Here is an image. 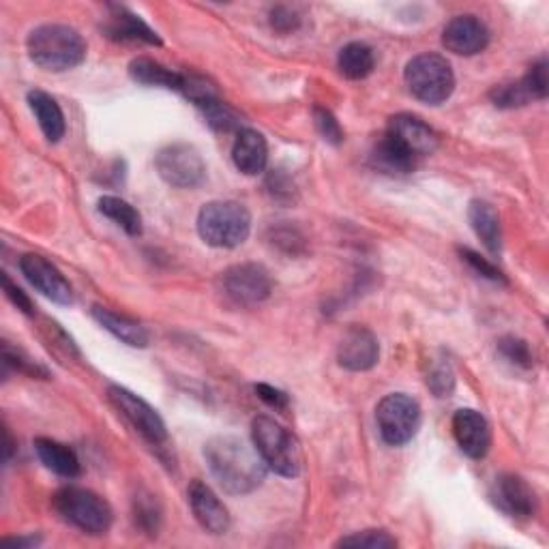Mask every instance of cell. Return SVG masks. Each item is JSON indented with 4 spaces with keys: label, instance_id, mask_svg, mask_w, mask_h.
<instances>
[{
    "label": "cell",
    "instance_id": "1",
    "mask_svg": "<svg viewBox=\"0 0 549 549\" xmlns=\"http://www.w3.org/2000/svg\"><path fill=\"white\" fill-rule=\"evenodd\" d=\"M213 477L228 494L243 496L254 492L266 477V466L256 444L239 436H215L204 447Z\"/></svg>",
    "mask_w": 549,
    "mask_h": 549
},
{
    "label": "cell",
    "instance_id": "2",
    "mask_svg": "<svg viewBox=\"0 0 549 549\" xmlns=\"http://www.w3.org/2000/svg\"><path fill=\"white\" fill-rule=\"evenodd\" d=\"M26 50L37 67L61 73L84 63L86 41L71 26L43 24L28 35Z\"/></svg>",
    "mask_w": 549,
    "mask_h": 549
},
{
    "label": "cell",
    "instance_id": "3",
    "mask_svg": "<svg viewBox=\"0 0 549 549\" xmlns=\"http://www.w3.org/2000/svg\"><path fill=\"white\" fill-rule=\"evenodd\" d=\"M251 232V215L247 206L234 200H215L202 206L198 215L200 239L219 249L239 247Z\"/></svg>",
    "mask_w": 549,
    "mask_h": 549
},
{
    "label": "cell",
    "instance_id": "4",
    "mask_svg": "<svg viewBox=\"0 0 549 549\" xmlns=\"http://www.w3.org/2000/svg\"><path fill=\"white\" fill-rule=\"evenodd\" d=\"M251 438H254L266 466L281 477H299L303 470L301 444L284 425H279L271 417H256L251 423Z\"/></svg>",
    "mask_w": 549,
    "mask_h": 549
},
{
    "label": "cell",
    "instance_id": "5",
    "mask_svg": "<svg viewBox=\"0 0 549 549\" xmlns=\"http://www.w3.org/2000/svg\"><path fill=\"white\" fill-rule=\"evenodd\" d=\"M54 507L65 522L88 534H106L112 528L114 513L108 500L84 487H65L54 496Z\"/></svg>",
    "mask_w": 549,
    "mask_h": 549
},
{
    "label": "cell",
    "instance_id": "6",
    "mask_svg": "<svg viewBox=\"0 0 549 549\" xmlns=\"http://www.w3.org/2000/svg\"><path fill=\"white\" fill-rule=\"evenodd\" d=\"M406 84L410 93L429 106H440L455 91V73L447 58L440 54H419L406 67Z\"/></svg>",
    "mask_w": 549,
    "mask_h": 549
},
{
    "label": "cell",
    "instance_id": "7",
    "mask_svg": "<svg viewBox=\"0 0 549 549\" xmlns=\"http://www.w3.org/2000/svg\"><path fill=\"white\" fill-rule=\"evenodd\" d=\"M376 423L382 440L391 447H404L421 427V406L406 393H391L376 408Z\"/></svg>",
    "mask_w": 549,
    "mask_h": 549
},
{
    "label": "cell",
    "instance_id": "8",
    "mask_svg": "<svg viewBox=\"0 0 549 549\" xmlns=\"http://www.w3.org/2000/svg\"><path fill=\"white\" fill-rule=\"evenodd\" d=\"M155 168L163 181L178 189H194L206 178V166L200 153L185 142L161 148L155 157Z\"/></svg>",
    "mask_w": 549,
    "mask_h": 549
},
{
    "label": "cell",
    "instance_id": "9",
    "mask_svg": "<svg viewBox=\"0 0 549 549\" xmlns=\"http://www.w3.org/2000/svg\"><path fill=\"white\" fill-rule=\"evenodd\" d=\"M221 290L232 303L251 307L269 299L273 292V279L262 264H234L221 273Z\"/></svg>",
    "mask_w": 549,
    "mask_h": 549
},
{
    "label": "cell",
    "instance_id": "10",
    "mask_svg": "<svg viewBox=\"0 0 549 549\" xmlns=\"http://www.w3.org/2000/svg\"><path fill=\"white\" fill-rule=\"evenodd\" d=\"M110 402L116 406V410L123 414V417L131 423V427L151 444H161L166 442L168 432H166V423L157 414L153 406H148L142 397L136 393H131L123 387H110L108 389Z\"/></svg>",
    "mask_w": 549,
    "mask_h": 549
},
{
    "label": "cell",
    "instance_id": "11",
    "mask_svg": "<svg viewBox=\"0 0 549 549\" xmlns=\"http://www.w3.org/2000/svg\"><path fill=\"white\" fill-rule=\"evenodd\" d=\"M380 359L376 335L365 326H350L337 346V361L348 372H367Z\"/></svg>",
    "mask_w": 549,
    "mask_h": 549
},
{
    "label": "cell",
    "instance_id": "12",
    "mask_svg": "<svg viewBox=\"0 0 549 549\" xmlns=\"http://www.w3.org/2000/svg\"><path fill=\"white\" fill-rule=\"evenodd\" d=\"M20 269L24 277L31 281L43 296H48V299H52L58 305L73 303V290L69 286V281L52 262H48L43 256H37V254L22 256Z\"/></svg>",
    "mask_w": 549,
    "mask_h": 549
},
{
    "label": "cell",
    "instance_id": "13",
    "mask_svg": "<svg viewBox=\"0 0 549 549\" xmlns=\"http://www.w3.org/2000/svg\"><path fill=\"white\" fill-rule=\"evenodd\" d=\"M492 502L513 519H530L537 513V496L532 487L517 474H502L494 481Z\"/></svg>",
    "mask_w": 549,
    "mask_h": 549
},
{
    "label": "cell",
    "instance_id": "14",
    "mask_svg": "<svg viewBox=\"0 0 549 549\" xmlns=\"http://www.w3.org/2000/svg\"><path fill=\"white\" fill-rule=\"evenodd\" d=\"M453 436L468 457L483 459L492 447V429L481 412L462 408L453 417Z\"/></svg>",
    "mask_w": 549,
    "mask_h": 549
},
{
    "label": "cell",
    "instance_id": "15",
    "mask_svg": "<svg viewBox=\"0 0 549 549\" xmlns=\"http://www.w3.org/2000/svg\"><path fill=\"white\" fill-rule=\"evenodd\" d=\"M444 48L459 56H474L487 48L489 28L474 16H457L442 33Z\"/></svg>",
    "mask_w": 549,
    "mask_h": 549
},
{
    "label": "cell",
    "instance_id": "16",
    "mask_svg": "<svg viewBox=\"0 0 549 549\" xmlns=\"http://www.w3.org/2000/svg\"><path fill=\"white\" fill-rule=\"evenodd\" d=\"M189 504L191 511H194V517L198 519V524L211 534H224L230 528V513L226 509V504L217 498L213 489L202 483V481H191L189 489Z\"/></svg>",
    "mask_w": 549,
    "mask_h": 549
},
{
    "label": "cell",
    "instance_id": "17",
    "mask_svg": "<svg viewBox=\"0 0 549 549\" xmlns=\"http://www.w3.org/2000/svg\"><path fill=\"white\" fill-rule=\"evenodd\" d=\"M387 131L417 157L432 155L438 148V133L419 116L397 114L391 118Z\"/></svg>",
    "mask_w": 549,
    "mask_h": 549
},
{
    "label": "cell",
    "instance_id": "18",
    "mask_svg": "<svg viewBox=\"0 0 549 549\" xmlns=\"http://www.w3.org/2000/svg\"><path fill=\"white\" fill-rule=\"evenodd\" d=\"M232 161L239 172L247 176H256L264 172L269 161V146L260 131L241 129L232 146Z\"/></svg>",
    "mask_w": 549,
    "mask_h": 549
},
{
    "label": "cell",
    "instance_id": "19",
    "mask_svg": "<svg viewBox=\"0 0 549 549\" xmlns=\"http://www.w3.org/2000/svg\"><path fill=\"white\" fill-rule=\"evenodd\" d=\"M106 33L116 41H140L148 46H161L159 35L148 26L140 16L131 13L125 7H110V20L106 24Z\"/></svg>",
    "mask_w": 549,
    "mask_h": 549
},
{
    "label": "cell",
    "instance_id": "20",
    "mask_svg": "<svg viewBox=\"0 0 549 549\" xmlns=\"http://www.w3.org/2000/svg\"><path fill=\"white\" fill-rule=\"evenodd\" d=\"M419 157L387 131L378 140L372 153V163L384 174H408L417 168Z\"/></svg>",
    "mask_w": 549,
    "mask_h": 549
},
{
    "label": "cell",
    "instance_id": "21",
    "mask_svg": "<svg viewBox=\"0 0 549 549\" xmlns=\"http://www.w3.org/2000/svg\"><path fill=\"white\" fill-rule=\"evenodd\" d=\"M35 451H37V457L41 459V464L48 470L56 472L58 477L76 479L80 474V459L67 447V444L50 440V438H37Z\"/></svg>",
    "mask_w": 549,
    "mask_h": 549
},
{
    "label": "cell",
    "instance_id": "22",
    "mask_svg": "<svg viewBox=\"0 0 549 549\" xmlns=\"http://www.w3.org/2000/svg\"><path fill=\"white\" fill-rule=\"evenodd\" d=\"M28 106H31L48 142H58L65 136V114L54 97L43 91H31L28 93Z\"/></svg>",
    "mask_w": 549,
    "mask_h": 549
},
{
    "label": "cell",
    "instance_id": "23",
    "mask_svg": "<svg viewBox=\"0 0 549 549\" xmlns=\"http://www.w3.org/2000/svg\"><path fill=\"white\" fill-rule=\"evenodd\" d=\"M468 219L474 234L479 236L483 245L492 251V254H500L502 247V228H500V217L492 204H487L483 200H474L470 202L468 209Z\"/></svg>",
    "mask_w": 549,
    "mask_h": 549
},
{
    "label": "cell",
    "instance_id": "24",
    "mask_svg": "<svg viewBox=\"0 0 549 549\" xmlns=\"http://www.w3.org/2000/svg\"><path fill=\"white\" fill-rule=\"evenodd\" d=\"M93 318L103 326V329L110 331L116 339H121L123 344L133 346V348L148 346V333L140 322L116 314V311L106 309V307H93Z\"/></svg>",
    "mask_w": 549,
    "mask_h": 549
},
{
    "label": "cell",
    "instance_id": "25",
    "mask_svg": "<svg viewBox=\"0 0 549 549\" xmlns=\"http://www.w3.org/2000/svg\"><path fill=\"white\" fill-rule=\"evenodd\" d=\"M337 65H339L341 76H346L348 80H363L374 71L376 56H374V50L369 48L367 43L352 41L339 52Z\"/></svg>",
    "mask_w": 549,
    "mask_h": 549
},
{
    "label": "cell",
    "instance_id": "26",
    "mask_svg": "<svg viewBox=\"0 0 549 549\" xmlns=\"http://www.w3.org/2000/svg\"><path fill=\"white\" fill-rule=\"evenodd\" d=\"M129 76L146 86H163V88H174V91H181L183 76L172 69H166L163 65L151 61V58H133L129 65Z\"/></svg>",
    "mask_w": 549,
    "mask_h": 549
},
{
    "label": "cell",
    "instance_id": "27",
    "mask_svg": "<svg viewBox=\"0 0 549 549\" xmlns=\"http://www.w3.org/2000/svg\"><path fill=\"white\" fill-rule=\"evenodd\" d=\"M99 211L121 226L129 236L142 234V215L129 202L116 196H103L99 200Z\"/></svg>",
    "mask_w": 549,
    "mask_h": 549
},
{
    "label": "cell",
    "instance_id": "28",
    "mask_svg": "<svg viewBox=\"0 0 549 549\" xmlns=\"http://www.w3.org/2000/svg\"><path fill=\"white\" fill-rule=\"evenodd\" d=\"M427 387L434 391L436 397H449L455 387V374L451 365L444 359L429 361V372H427Z\"/></svg>",
    "mask_w": 549,
    "mask_h": 549
},
{
    "label": "cell",
    "instance_id": "29",
    "mask_svg": "<svg viewBox=\"0 0 549 549\" xmlns=\"http://www.w3.org/2000/svg\"><path fill=\"white\" fill-rule=\"evenodd\" d=\"M341 547H356V549H387L395 547L397 541L391 537L389 532L384 530H363V532H354L350 537H344L339 541Z\"/></svg>",
    "mask_w": 549,
    "mask_h": 549
},
{
    "label": "cell",
    "instance_id": "30",
    "mask_svg": "<svg viewBox=\"0 0 549 549\" xmlns=\"http://www.w3.org/2000/svg\"><path fill=\"white\" fill-rule=\"evenodd\" d=\"M200 110L206 121H209V125L217 131H230L234 127H239V116H236L219 97L204 103V106H200Z\"/></svg>",
    "mask_w": 549,
    "mask_h": 549
},
{
    "label": "cell",
    "instance_id": "31",
    "mask_svg": "<svg viewBox=\"0 0 549 549\" xmlns=\"http://www.w3.org/2000/svg\"><path fill=\"white\" fill-rule=\"evenodd\" d=\"M489 97H492L494 106H498V108H519V106H526V103L532 101L522 80L513 82V84L496 86Z\"/></svg>",
    "mask_w": 549,
    "mask_h": 549
},
{
    "label": "cell",
    "instance_id": "32",
    "mask_svg": "<svg viewBox=\"0 0 549 549\" xmlns=\"http://www.w3.org/2000/svg\"><path fill=\"white\" fill-rule=\"evenodd\" d=\"M526 91L532 101H541L547 97L549 91V76H547V58L541 56L537 63H532L526 76L522 78Z\"/></svg>",
    "mask_w": 549,
    "mask_h": 549
},
{
    "label": "cell",
    "instance_id": "33",
    "mask_svg": "<svg viewBox=\"0 0 549 549\" xmlns=\"http://www.w3.org/2000/svg\"><path fill=\"white\" fill-rule=\"evenodd\" d=\"M498 350L509 363H513L517 367H524V369L532 367L534 359H532V352H530V348H528V344L524 339L504 337V339H500Z\"/></svg>",
    "mask_w": 549,
    "mask_h": 549
},
{
    "label": "cell",
    "instance_id": "34",
    "mask_svg": "<svg viewBox=\"0 0 549 549\" xmlns=\"http://www.w3.org/2000/svg\"><path fill=\"white\" fill-rule=\"evenodd\" d=\"M314 121H316V129L322 136V140H326L333 146H339L341 142H344V131H341V125L331 110L314 108Z\"/></svg>",
    "mask_w": 549,
    "mask_h": 549
},
{
    "label": "cell",
    "instance_id": "35",
    "mask_svg": "<svg viewBox=\"0 0 549 549\" xmlns=\"http://www.w3.org/2000/svg\"><path fill=\"white\" fill-rule=\"evenodd\" d=\"M3 363L9 367L16 369V372H22V374H28V376H41L46 378L48 372L43 369L39 363H35L33 359H28V356L22 352V350H13L9 344L3 346Z\"/></svg>",
    "mask_w": 549,
    "mask_h": 549
},
{
    "label": "cell",
    "instance_id": "36",
    "mask_svg": "<svg viewBox=\"0 0 549 549\" xmlns=\"http://www.w3.org/2000/svg\"><path fill=\"white\" fill-rule=\"evenodd\" d=\"M136 519L138 524L148 532V534H157L159 522H161V513L157 509V504L153 500H144L140 498L136 502Z\"/></svg>",
    "mask_w": 549,
    "mask_h": 549
},
{
    "label": "cell",
    "instance_id": "37",
    "mask_svg": "<svg viewBox=\"0 0 549 549\" xmlns=\"http://www.w3.org/2000/svg\"><path fill=\"white\" fill-rule=\"evenodd\" d=\"M459 254H462V260H466L474 271L481 273L483 277L492 279V281H504V275L496 269V266L492 262H487L483 256H479L477 251L472 249H459Z\"/></svg>",
    "mask_w": 549,
    "mask_h": 549
},
{
    "label": "cell",
    "instance_id": "38",
    "mask_svg": "<svg viewBox=\"0 0 549 549\" xmlns=\"http://www.w3.org/2000/svg\"><path fill=\"white\" fill-rule=\"evenodd\" d=\"M299 24H301L299 13L290 7H275L271 11V26L277 33H284V35L292 33V31H296V28H299Z\"/></svg>",
    "mask_w": 549,
    "mask_h": 549
},
{
    "label": "cell",
    "instance_id": "39",
    "mask_svg": "<svg viewBox=\"0 0 549 549\" xmlns=\"http://www.w3.org/2000/svg\"><path fill=\"white\" fill-rule=\"evenodd\" d=\"M3 288H5L7 299H9L13 305H16V307L22 311V314H26V316H33V314H35V307H33L31 299H28V296H26L16 284H13V281L9 279L7 273H3Z\"/></svg>",
    "mask_w": 549,
    "mask_h": 549
},
{
    "label": "cell",
    "instance_id": "40",
    "mask_svg": "<svg viewBox=\"0 0 549 549\" xmlns=\"http://www.w3.org/2000/svg\"><path fill=\"white\" fill-rule=\"evenodd\" d=\"M256 393L266 406H271L275 410H286L288 408V395L284 391L269 387V384H256Z\"/></svg>",
    "mask_w": 549,
    "mask_h": 549
},
{
    "label": "cell",
    "instance_id": "41",
    "mask_svg": "<svg viewBox=\"0 0 549 549\" xmlns=\"http://www.w3.org/2000/svg\"><path fill=\"white\" fill-rule=\"evenodd\" d=\"M41 543L39 537H33V534H28V537H16V539H5L3 545L7 547H18V549H24V547H37Z\"/></svg>",
    "mask_w": 549,
    "mask_h": 549
}]
</instances>
